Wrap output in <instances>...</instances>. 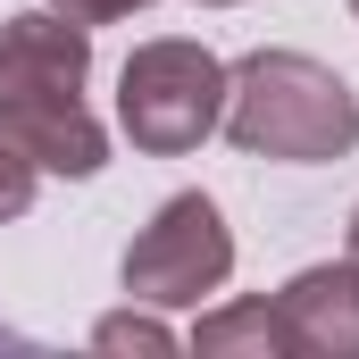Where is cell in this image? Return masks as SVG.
I'll return each instance as SVG.
<instances>
[{
    "label": "cell",
    "mask_w": 359,
    "mask_h": 359,
    "mask_svg": "<svg viewBox=\"0 0 359 359\" xmlns=\"http://www.w3.org/2000/svg\"><path fill=\"white\" fill-rule=\"evenodd\" d=\"M92 25L67 8H17L0 17V142H17L42 176H100L109 126L92 117Z\"/></svg>",
    "instance_id": "6da1fadb"
},
{
    "label": "cell",
    "mask_w": 359,
    "mask_h": 359,
    "mask_svg": "<svg viewBox=\"0 0 359 359\" xmlns=\"http://www.w3.org/2000/svg\"><path fill=\"white\" fill-rule=\"evenodd\" d=\"M243 159L326 168L359 151V92L309 50H243L226 67V126Z\"/></svg>",
    "instance_id": "7a4b0ae2"
},
{
    "label": "cell",
    "mask_w": 359,
    "mask_h": 359,
    "mask_svg": "<svg viewBox=\"0 0 359 359\" xmlns=\"http://www.w3.org/2000/svg\"><path fill=\"white\" fill-rule=\"evenodd\" d=\"M226 126V59L192 34H159L117 67V134L142 159H192Z\"/></svg>",
    "instance_id": "3957f363"
},
{
    "label": "cell",
    "mask_w": 359,
    "mask_h": 359,
    "mask_svg": "<svg viewBox=\"0 0 359 359\" xmlns=\"http://www.w3.org/2000/svg\"><path fill=\"white\" fill-rule=\"evenodd\" d=\"M126 301H151V309H201L209 292H226L234 276V226L209 192H168L151 209V226L126 243Z\"/></svg>",
    "instance_id": "277c9868"
},
{
    "label": "cell",
    "mask_w": 359,
    "mask_h": 359,
    "mask_svg": "<svg viewBox=\"0 0 359 359\" xmlns=\"http://www.w3.org/2000/svg\"><path fill=\"white\" fill-rule=\"evenodd\" d=\"M276 309H284L301 359H359V259L351 251H343V259H318V268H301V276H284Z\"/></svg>",
    "instance_id": "5b68a950"
},
{
    "label": "cell",
    "mask_w": 359,
    "mask_h": 359,
    "mask_svg": "<svg viewBox=\"0 0 359 359\" xmlns=\"http://www.w3.org/2000/svg\"><path fill=\"white\" fill-rule=\"evenodd\" d=\"M184 343L201 359H301V343H292V326H284L276 301H217V309L192 318Z\"/></svg>",
    "instance_id": "8992f818"
},
{
    "label": "cell",
    "mask_w": 359,
    "mask_h": 359,
    "mask_svg": "<svg viewBox=\"0 0 359 359\" xmlns=\"http://www.w3.org/2000/svg\"><path fill=\"white\" fill-rule=\"evenodd\" d=\"M184 334L151 309V301H126V309H109V318H92V351H109V359H126V351H142V359H168Z\"/></svg>",
    "instance_id": "52a82bcc"
},
{
    "label": "cell",
    "mask_w": 359,
    "mask_h": 359,
    "mask_svg": "<svg viewBox=\"0 0 359 359\" xmlns=\"http://www.w3.org/2000/svg\"><path fill=\"white\" fill-rule=\"evenodd\" d=\"M34 192H42V168H34L17 142H0V226H8V217H25V209H34Z\"/></svg>",
    "instance_id": "ba28073f"
},
{
    "label": "cell",
    "mask_w": 359,
    "mask_h": 359,
    "mask_svg": "<svg viewBox=\"0 0 359 359\" xmlns=\"http://www.w3.org/2000/svg\"><path fill=\"white\" fill-rule=\"evenodd\" d=\"M50 8H67L76 25H117V17H134V8H151V0H50Z\"/></svg>",
    "instance_id": "9c48e42d"
},
{
    "label": "cell",
    "mask_w": 359,
    "mask_h": 359,
    "mask_svg": "<svg viewBox=\"0 0 359 359\" xmlns=\"http://www.w3.org/2000/svg\"><path fill=\"white\" fill-rule=\"evenodd\" d=\"M343 251H351V259H359V209H351V226H343Z\"/></svg>",
    "instance_id": "30bf717a"
},
{
    "label": "cell",
    "mask_w": 359,
    "mask_h": 359,
    "mask_svg": "<svg viewBox=\"0 0 359 359\" xmlns=\"http://www.w3.org/2000/svg\"><path fill=\"white\" fill-rule=\"evenodd\" d=\"M201 8H243V0H201Z\"/></svg>",
    "instance_id": "8fae6325"
},
{
    "label": "cell",
    "mask_w": 359,
    "mask_h": 359,
    "mask_svg": "<svg viewBox=\"0 0 359 359\" xmlns=\"http://www.w3.org/2000/svg\"><path fill=\"white\" fill-rule=\"evenodd\" d=\"M351 17H359V0H351Z\"/></svg>",
    "instance_id": "7c38bea8"
}]
</instances>
